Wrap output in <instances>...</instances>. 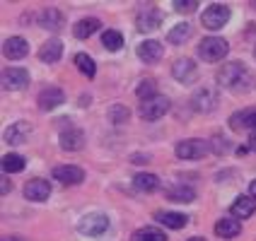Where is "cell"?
I'll use <instances>...</instances> for the list:
<instances>
[{
    "mask_svg": "<svg viewBox=\"0 0 256 241\" xmlns=\"http://www.w3.org/2000/svg\"><path fill=\"white\" fill-rule=\"evenodd\" d=\"M2 53H5V58H10V60H22V58L29 53L27 39H22V36H10L8 41L2 43Z\"/></svg>",
    "mask_w": 256,
    "mask_h": 241,
    "instance_id": "9a60e30c",
    "label": "cell"
},
{
    "mask_svg": "<svg viewBox=\"0 0 256 241\" xmlns=\"http://www.w3.org/2000/svg\"><path fill=\"white\" fill-rule=\"evenodd\" d=\"M51 196V184L46 179H32L27 186H24V198L32 200V203H44Z\"/></svg>",
    "mask_w": 256,
    "mask_h": 241,
    "instance_id": "7c38bea8",
    "label": "cell"
},
{
    "mask_svg": "<svg viewBox=\"0 0 256 241\" xmlns=\"http://www.w3.org/2000/svg\"><path fill=\"white\" fill-rule=\"evenodd\" d=\"M167 111H170V99L162 97V94H157L152 99L140 101V106H138V114H140L142 121H157V118H162Z\"/></svg>",
    "mask_w": 256,
    "mask_h": 241,
    "instance_id": "277c9868",
    "label": "cell"
},
{
    "mask_svg": "<svg viewBox=\"0 0 256 241\" xmlns=\"http://www.w3.org/2000/svg\"><path fill=\"white\" fill-rule=\"evenodd\" d=\"M2 241H17V239H12V237H2Z\"/></svg>",
    "mask_w": 256,
    "mask_h": 241,
    "instance_id": "60d3db41",
    "label": "cell"
},
{
    "mask_svg": "<svg viewBox=\"0 0 256 241\" xmlns=\"http://www.w3.org/2000/svg\"><path fill=\"white\" fill-rule=\"evenodd\" d=\"M230 53V43L220 36H208L198 43V56L206 63H220L222 58Z\"/></svg>",
    "mask_w": 256,
    "mask_h": 241,
    "instance_id": "7a4b0ae2",
    "label": "cell"
},
{
    "mask_svg": "<svg viewBox=\"0 0 256 241\" xmlns=\"http://www.w3.org/2000/svg\"><path fill=\"white\" fill-rule=\"evenodd\" d=\"M191 106L198 114H208V111H213L215 106H218V94H215L210 87H200L198 92L191 97Z\"/></svg>",
    "mask_w": 256,
    "mask_h": 241,
    "instance_id": "ba28073f",
    "label": "cell"
},
{
    "mask_svg": "<svg viewBox=\"0 0 256 241\" xmlns=\"http://www.w3.org/2000/svg\"><path fill=\"white\" fill-rule=\"evenodd\" d=\"M29 82V72L24 68H5L2 70V87L10 92H20L24 89Z\"/></svg>",
    "mask_w": 256,
    "mask_h": 241,
    "instance_id": "30bf717a",
    "label": "cell"
},
{
    "mask_svg": "<svg viewBox=\"0 0 256 241\" xmlns=\"http://www.w3.org/2000/svg\"><path fill=\"white\" fill-rule=\"evenodd\" d=\"M172 5H174V10H176V12H186V14L198 10V0H174Z\"/></svg>",
    "mask_w": 256,
    "mask_h": 241,
    "instance_id": "836d02e7",
    "label": "cell"
},
{
    "mask_svg": "<svg viewBox=\"0 0 256 241\" xmlns=\"http://www.w3.org/2000/svg\"><path fill=\"white\" fill-rule=\"evenodd\" d=\"M230 19V7L228 5H222V2H215L210 7H206V12L200 14V22H203V27L210 29V31H218V29H222L228 24Z\"/></svg>",
    "mask_w": 256,
    "mask_h": 241,
    "instance_id": "3957f363",
    "label": "cell"
},
{
    "mask_svg": "<svg viewBox=\"0 0 256 241\" xmlns=\"http://www.w3.org/2000/svg\"><path fill=\"white\" fill-rule=\"evenodd\" d=\"M176 157L179 159H186V162H196L200 157H206V152H210V145L206 140H198V138H191V140H182L176 145Z\"/></svg>",
    "mask_w": 256,
    "mask_h": 241,
    "instance_id": "5b68a950",
    "label": "cell"
},
{
    "mask_svg": "<svg viewBox=\"0 0 256 241\" xmlns=\"http://www.w3.org/2000/svg\"><path fill=\"white\" fill-rule=\"evenodd\" d=\"M102 43H104V48H106V51H118V48L124 46V36H121V31L109 29V31H104V34H102Z\"/></svg>",
    "mask_w": 256,
    "mask_h": 241,
    "instance_id": "4dcf8cb0",
    "label": "cell"
},
{
    "mask_svg": "<svg viewBox=\"0 0 256 241\" xmlns=\"http://www.w3.org/2000/svg\"><path fill=\"white\" fill-rule=\"evenodd\" d=\"M136 53L140 58L142 63H157L162 53H164V48H162V43L155 41V39H148V41L138 43V48H136Z\"/></svg>",
    "mask_w": 256,
    "mask_h": 241,
    "instance_id": "2e32d148",
    "label": "cell"
},
{
    "mask_svg": "<svg viewBox=\"0 0 256 241\" xmlns=\"http://www.w3.org/2000/svg\"><path fill=\"white\" fill-rule=\"evenodd\" d=\"M128 118H130V111H128L126 106H121V104H114V106L109 109V121H112V123H116V126L126 123Z\"/></svg>",
    "mask_w": 256,
    "mask_h": 241,
    "instance_id": "d6a6232c",
    "label": "cell"
},
{
    "mask_svg": "<svg viewBox=\"0 0 256 241\" xmlns=\"http://www.w3.org/2000/svg\"><path fill=\"white\" fill-rule=\"evenodd\" d=\"M60 56H63V43L58 41V39H48L39 48V60L42 63H58Z\"/></svg>",
    "mask_w": 256,
    "mask_h": 241,
    "instance_id": "7402d4cb",
    "label": "cell"
},
{
    "mask_svg": "<svg viewBox=\"0 0 256 241\" xmlns=\"http://www.w3.org/2000/svg\"><path fill=\"white\" fill-rule=\"evenodd\" d=\"M230 128L232 130H256V109H246V111L232 114Z\"/></svg>",
    "mask_w": 256,
    "mask_h": 241,
    "instance_id": "ffe728a7",
    "label": "cell"
},
{
    "mask_svg": "<svg viewBox=\"0 0 256 241\" xmlns=\"http://www.w3.org/2000/svg\"><path fill=\"white\" fill-rule=\"evenodd\" d=\"M24 167H27V162H24L22 155L2 157V171H5V174H20V171H24Z\"/></svg>",
    "mask_w": 256,
    "mask_h": 241,
    "instance_id": "f546056e",
    "label": "cell"
},
{
    "mask_svg": "<svg viewBox=\"0 0 256 241\" xmlns=\"http://www.w3.org/2000/svg\"><path fill=\"white\" fill-rule=\"evenodd\" d=\"M29 135H32V123L17 121V123H12V126L5 130V142L8 145H24Z\"/></svg>",
    "mask_w": 256,
    "mask_h": 241,
    "instance_id": "e0dca14e",
    "label": "cell"
},
{
    "mask_svg": "<svg viewBox=\"0 0 256 241\" xmlns=\"http://www.w3.org/2000/svg\"><path fill=\"white\" fill-rule=\"evenodd\" d=\"M109 229V217L100 213L85 215L80 222H78V232L85 234V237H102L104 232Z\"/></svg>",
    "mask_w": 256,
    "mask_h": 241,
    "instance_id": "8992f818",
    "label": "cell"
},
{
    "mask_svg": "<svg viewBox=\"0 0 256 241\" xmlns=\"http://www.w3.org/2000/svg\"><path fill=\"white\" fill-rule=\"evenodd\" d=\"M155 220L167 229H182L188 225V217L182 213H155Z\"/></svg>",
    "mask_w": 256,
    "mask_h": 241,
    "instance_id": "cb8c5ba5",
    "label": "cell"
},
{
    "mask_svg": "<svg viewBox=\"0 0 256 241\" xmlns=\"http://www.w3.org/2000/svg\"><path fill=\"white\" fill-rule=\"evenodd\" d=\"M254 56H256V51H254Z\"/></svg>",
    "mask_w": 256,
    "mask_h": 241,
    "instance_id": "7bdbcfd3",
    "label": "cell"
},
{
    "mask_svg": "<svg viewBox=\"0 0 256 241\" xmlns=\"http://www.w3.org/2000/svg\"><path fill=\"white\" fill-rule=\"evenodd\" d=\"M254 213H256V200L252 196H240L230 208V215L234 220H249Z\"/></svg>",
    "mask_w": 256,
    "mask_h": 241,
    "instance_id": "ac0fdd59",
    "label": "cell"
},
{
    "mask_svg": "<svg viewBox=\"0 0 256 241\" xmlns=\"http://www.w3.org/2000/svg\"><path fill=\"white\" fill-rule=\"evenodd\" d=\"M39 24H42L44 29H48V31H60L63 24H66V17H63V12L56 10V7H46V10H42V14H39Z\"/></svg>",
    "mask_w": 256,
    "mask_h": 241,
    "instance_id": "d6986e66",
    "label": "cell"
},
{
    "mask_svg": "<svg viewBox=\"0 0 256 241\" xmlns=\"http://www.w3.org/2000/svg\"><path fill=\"white\" fill-rule=\"evenodd\" d=\"M133 164H145V162H150V157H145V155H133V159H130Z\"/></svg>",
    "mask_w": 256,
    "mask_h": 241,
    "instance_id": "d590c367",
    "label": "cell"
},
{
    "mask_svg": "<svg viewBox=\"0 0 256 241\" xmlns=\"http://www.w3.org/2000/svg\"><path fill=\"white\" fill-rule=\"evenodd\" d=\"M167 200H174V203H194L196 200V191L188 188V186H172L164 191Z\"/></svg>",
    "mask_w": 256,
    "mask_h": 241,
    "instance_id": "d4e9b609",
    "label": "cell"
},
{
    "mask_svg": "<svg viewBox=\"0 0 256 241\" xmlns=\"http://www.w3.org/2000/svg\"><path fill=\"white\" fill-rule=\"evenodd\" d=\"M72 60H75V68L82 72L85 77H90V80H92V77L97 75V65H94L92 56H87V53H75V58H72Z\"/></svg>",
    "mask_w": 256,
    "mask_h": 241,
    "instance_id": "83f0119b",
    "label": "cell"
},
{
    "mask_svg": "<svg viewBox=\"0 0 256 241\" xmlns=\"http://www.w3.org/2000/svg\"><path fill=\"white\" fill-rule=\"evenodd\" d=\"M208 145H210V150H213L215 155H225V152H228V140H222V138H215V140H210L208 142Z\"/></svg>",
    "mask_w": 256,
    "mask_h": 241,
    "instance_id": "e575fe53",
    "label": "cell"
},
{
    "mask_svg": "<svg viewBox=\"0 0 256 241\" xmlns=\"http://www.w3.org/2000/svg\"><path fill=\"white\" fill-rule=\"evenodd\" d=\"M60 147H63L66 152H78V150H82V147H85V133L75 126L66 128V130L60 133Z\"/></svg>",
    "mask_w": 256,
    "mask_h": 241,
    "instance_id": "5bb4252c",
    "label": "cell"
},
{
    "mask_svg": "<svg viewBox=\"0 0 256 241\" xmlns=\"http://www.w3.org/2000/svg\"><path fill=\"white\" fill-rule=\"evenodd\" d=\"M240 232H242V225L234 217H222L220 222H215V234L220 239H234V237H240Z\"/></svg>",
    "mask_w": 256,
    "mask_h": 241,
    "instance_id": "44dd1931",
    "label": "cell"
},
{
    "mask_svg": "<svg viewBox=\"0 0 256 241\" xmlns=\"http://www.w3.org/2000/svg\"><path fill=\"white\" fill-rule=\"evenodd\" d=\"M130 241H167V234L155 227H142L138 232H133Z\"/></svg>",
    "mask_w": 256,
    "mask_h": 241,
    "instance_id": "f1b7e54d",
    "label": "cell"
},
{
    "mask_svg": "<svg viewBox=\"0 0 256 241\" xmlns=\"http://www.w3.org/2000/svg\"><path fill=\"white\" fill-rule=\"evenodd\" d=\"M54 179L63 186H80L85 181V171L75 164H66V167H56L54 169Z\"/></svg>",
    "mask_w": 256,
    "mask_h": 241,
    "instance_id": "9c48e42d",
    "label": "cell"
},
{
    "mask_svg": "<svg viewBox=\"0 0 256 241\" xmlns=\"http://www.w3.org/2000/svg\"><path fill=\"white\" fill-rule=\"evenodd\" d=\"M249 196H252V198L256 200V179L252 181V186H249Z\"/></svg>",
    "mask_w": 256,
    "mask_h": 241,
    "instance_id": "f35d334b",
    "label": "cell"
},
{
    "mask_svg": "<svg viewBox=\"0 0 256 241\" xmlns=\"http://www.w3.org/2000/svg\"><path fill=\"white\" fill-rule=\"evenodd\" d=\"M136 24L140 31H155L160 24H162V10L155 7V5H148V7H142L138 17H136Z\"/></svg>",
    "mask_w": 256,
    "mask_h": 241,
    "instance_id": "52a82bcc",
    "label": "cell"
},
{
    "mask_svg": "<svg viewBox=\"0 0 256 241\" xmlns=\"http://www.w3.org/2000/svg\"><path fill=\"white\" fill-rule=\"evenodd\" d=\"M188 241H206L203 237H194V239H188Z\"/></svg>",
    "mask_w": 256,
    "mask_h": 241,
    "instance_id": "ab89813d",
    "label": "cell"
},
{
    "mask_svg": "<svg viewBox=\"0 0 256 241\" xmlns=\"http://www.w3.org/2000/svg\"><path fill=\"white\" fill-rule=\"evenodd\" d=\"M8 193H10V181L2 179V196H8Z\"/></svg>",
    "mask_w": 256,
    "mask_h": 241,
    "instance_id": "74e56055",
    "label": "cell"
},
{
    "mask_svg": "<svg viewBox=\"0 0 256 241\" xmlns=\"http://www.w3.org/2000/svg\"><path fill=\"white\" fill-rule=\"evenodd\" d=\"M252 7H254V10H256V2H252Z\"/></svg>",
    "mask_w": 256,
    "mask_h": 241,
    "instance_id": "b9f144b4",
    "label": "cell"
},
{
    "mask_svg": "<svg viewBox=\"0 0 256 241\" xmlns=\"http://www.w3.org/2000/svg\"><path fill=\"white\" fill-rule=\"evenodd\" d=\"M191 24L188 22H179V24H174V27L170 29V34H167V41L174 43V46H182V43H186V39L191 36Z\"/></svg>",
    "mask_w": 256,
    "mask_h": 241,
    "instance_id": "484cf974",
    "label": "cell"
},
{
    "mask_svg": "<svg viewBox=\"0 0 256 241\" xmlns=\"http://www.w3.org/2000/svg\"><path fill=\"white\" fill-rule=\"evenodd\" d=\"M215 77H218V85L228 87L232 92H249L254 87V75L244 63H225Z\"/></svg>",
    "mask_w": 256,
    "mask_h": 241,
    "instance_id": "6da1fadb",
    "label": "cell"
},
{
    "mask_svg": "<svg viewBox=\"0 0 256 241\" xmlns=\"http://www.w3.org/2000/svg\"><path fill=\"white\" fill-rule=\"evenodd\" d=\"M133 186L142 191V193H152L160 188V176L157 174H138L136 179H133Z\"/></svg>",
    "mask_w": 256,
    "mask_h": 241,
    "instance_id": "4316f807",
    "label": "cell"
},
{
    "mask_svg": "<svg viewBox=\"0 0 256 241\" xmlns=\"http://www.w3.org/2000/svg\"><path fill=\"white\" fill-rule=\"evenodd\" d=\"M102 22L97 17H85V19H80L75 27H72V34L78 36V39H90L94 31H100Z\"/></svg>",
    "mask_w": 256,
    "mask_h": 241,
    "instance_id": "603a6c76",
    "label": "cell"
},
{
    "mask_svg": "<svg viewBox=\"0 0 256 241\" xmlns=\"http://www.w3.org/2000/svg\"><path fill=\"white\" fill-rule=\"evenodd\" d=\"M249 150L256 152V130H252V135H249Z\"/></svg>",
    "mask_w": 256,
    "mask_h": 241,
    "instance_id": "8d00e7d4",
    "label": "cell"
},
{
    "mask_svg": "<svg viewBox=\"0 0 256 241\" xmlns=\"http://www.w3.org/2000/svg\"><path fill=\"white\" fill-rule=\"evenodd\" d=\"M136 94H138V99H152V97H157V82L155 80H142L140 85H138V89H136Z\"/></svg>",
    "mask_w": 256,
    "mask_h": 241,
    "instance_id": "1f68e13d",
    "label": "cell"
},
{
    "mask_svg": "<svg viewBox=\"0 0 256 241\" xmlns=\"http://www.w3.org/2000/svg\"><path fill=\"white\" fill-rule=\"evenodd\" d=\"M172 75H174V80H179V82L186 85V82H194L198 77V70H196V63L191 58H179L172 65Z\"/></svg>",
    "mask_w": 256,
    "mask_h": 241,
    "instance_id": "4fadbf2b",
    "label": "cell"
},
{
    "mask_svg": "<svg viewBox=\"0 0 256 241\" xmlns=\"http://www.w3.org/2000/svg\"><path fill=\"white\" fill-rule=\"evenodd\" d=\"M36 101H39L42 111H54V109H58L66 101V94H63L60 87H44L39 92V97H36Z\"/></svg>",
    "mask_w": 256,
    "mask_h": 241,
    "instance_id": "8fae6325",
    "label": "cell"
}]
</instances>
